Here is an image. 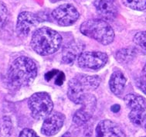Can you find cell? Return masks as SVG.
I'll list each match as a JSON object with an SVG mask.
<instances>
[{
  "instance_id": "d6986e66",
  "label": "cell",
  "mask_w": 146,
  "mask_h": 137,
  "mask_svg": "<svg viewBox=\"0 0 146 137\" xmlns=\"http://www.w3.org/2000/svg\"><path fill=\"white\" fill-rule=\"evenodd\" d=\"M123 4L134 10L142 11L146 9V0H122Z\"/></svg>"
},
{
  "instance_id": "ac0fdd59",
  "label": "cell",
  "mask_w": 146,
  "mask_h": 137,
  "mask_svg": "<svg viewBox=\"0 0 146 137\" xmlns=\"http://www.w3.org/2000/svg\"><path fill=\"white\" fill-rule=\"evenodd\" d=\"M133 42L138 52L146 54V31L137 33L133 38Z\"/></svg>"
},
{
  "instance_id": "ffe728a7",
  "label": "cell",
  "mask_w": 146,
  "mask_h": 137,
  "mask_svg": "<svg viewBox=\"0 0 146 137\" xmlns=\"http://www.w3.org/2000/svg\"><path fill=\"white\" fill-rule=\"evenodd\" d=\"M129 119L133 124L136 126H141L145 119V111L131 110L129 114Z\"/></svg>"
},
{
  "instance_id": "8fae6325",
  "label": "cell",
  "mask_w": 146,
  "mask_h": 137,
  "mask_svg": "<svg viewBox=\"0 0 146 137\" xmlns=\"http://www.w3.org/2000/svg\"><path fill=\"white\" fill-rule=\"evenodd\" d=\"M94 6L100 16L104 19L112 20L117 13V9L114 0H95Z\"/></svg>"
},
{
  "instance_id": "7c38bea8",
  "label": "cell",
  "mask_w": 146,
  "mask_h": 137,
  "mask_svg": "<svg viewBox=\"0 0 146 137\" xmlns=\"http://www.w3.org/2000/svg\"><path fill=\"white\" fill-rule=\"evenodd\" d=\"M88 94L82 87L79 80L77 77L74 78H72L68 83V91L67 95L70 100L77 105H81L84 99L85 96Z\"/></svg>"
},
{
  "instance_id": "7402d4cb",
  "label": "cell",
  "mask_w": 146,
  "mask_h": 137,
  "mask_svg": "<svg viewBox=\"0 0 146 137\" xmlns=\"http://www.w3.org/2000/svg\"><path fill=\"white\" fill-rule=\"evenodd\" d=\"M19 137H40L36 132L30 129H24L20 132Z\"/></svg>"
},
{
  "instance_id": "4fadbf2b",
  "label": "cell",
  "mask_w": 146,
  "mask_h": 137,
  "mask_svg": "<svg viewBox=\"0 0 146 137\" xmlns=\"http://www.w3.org/2000/svg\"><path fill=\"white\" fill-rule=\"evenodd\" d=\"M84 45L80 43L71 42L64 47L62 52V62L66 64H70L83 53Z\"/></svg>"
},
{
  "instance_id": "6da1fadb",
  "label": "cell",
  "mask_w": 146,
  "mask_h": 137,
  "mask_svg": "<svg viewBox=\"0 0 146 137\" xmlns=\"http://www.w3.org/2000/svg\"><path fill=\"white\" fill-rule=\"evenodd\" d=\"M7 76L12 87H25L31 84L37 76V67L32 59L19 57L11 64Z\"/></svg>"
},
{
  "instance_id": "9a60e30c",
  "label": "cell",
  "mask_w": 146,
  "mask_h": 137,
  "mask_svg": "<svg viewBox=\"0 0 146 137\" xmlns=\"http://www.w3.org/2000/svg\"><path fill=\"white\" fill-rule=\"evenodd\" d=\"M125 104L131 110H146V99L141 95L128 94L124 98Z\"/></svg>"
},
{
  "instance_id": "ba28073f",
  "label": "cell",
  "mask_w": 146,
  "mask_h": 137,
  "mask_svg": "<svg viewBox=\"0 0 146 137\" xmlns=\"http://www.w3.org/2000/svg\"><path fill=\"white\" fill-rule=\"evenodd\" d=\"M96 98L93 95L88 94L81 104L82 107L75 112L73 120L77 126H82L91 118L96 107Z\"/></svg>"
},
{
  "instance_id": "8992f818",
  "label": "cell",
  "mask_w": 146,
  "mask_h": 137,
  "mask_svg": "<svg viewBox=\"0 0 146 137\" xmlns=\"http://www.w3.org/2000/svg\"><path fill=\"white\" fill-rule=\"evenodd\" d=\"M55 21L62 27H69L77 21L80 14L71 4H63L52 12Z\"/></svg>"
},
{
  "instance_id": "f546056e",
  "label": "cell",
  "mask_w": 146,
  "mask_h": 137,
  "mask_svg": "<svg viewBox=\"0 0 146 137\" xmlns=\"http://www.w3.org/2000/svg\"><path fill=\"white\" fill-rule=\"evenodd\" d=\"M0 137H1V132H0Z\"/></svg>"
},
{
  "instance_id": "d4e9b609",
  "label": "cell",
  "mask_w": 146,
  "mask_h": 137,
  "mask_svg": "<svg viewBox=\"0 0 146 137\" xmlns=\"http://www.w3.org/2000/svg\"><path fill=\"white\" fill-rule=\"evenodd\" d=\"M138 87L142 91V92H144L146 95V82H138Z\"/></svg>"
},
{
  "instance_id": "7a4b0ae2",
  "label": "cell",
  "mask_w": 146,
  "mask_h": 137,
  "mask_svg": "<svg viewBox=\"0 0 146 137\" xmlns=\"http://www.w3.org/2000/svg\"><path fill=\"white\" fill-rule=\"evenodd\" d=\"M62 37L55 30L48 27H42L33 33L31 39L33 50L41 56L53 54L60 49Z\"/></svg>"
},
{
  "instance_id": "30bf717a",
  "label": "cell",
  "mask_w": 146,
  "mask_h": 137,
  "mask_svg": "<svg viewBox=\"0 0 146 137\" xmlns=\"http://www.w3.org/2000/svg\"><path fill=\"white\" fill-rule=\"evenodd\" d=\"M96 137H126L122 129L111 120H102L98 124Z\"/></svg>"
},
{
  "instance_id": "2e32d148",
  "label": "cell",
  "mask_w": 146,
  "mask_h": 137,
  "mask_svg": "<svg viewBox=\"0 0 146 137\" xmlns=\"http://www.w3.org/2000/svg\"><path fill=\"white\" fill-rule=\"evenodd\" d=\"M77 78L80 81L84 89L88 92L92 90L97 89L101 84V78L98 76H89V75H79Z\"/></svg>"
},
{
  "instance_id": "f1b7e54d",
  "label": "cell",
  "mask_w": 146,
  "mask_h": 137,
  "mask_svg": "<svg viewBox=\"0 0 146 137\" xmlns=\"http://www.w3.org/2000/svg\"><path fill=\"white\" fill-rule=\"evenodd\" d=\"M53 3H55V2H57V1H60V0H51Z\"/></svg>"
},
{
  "instance_id": "e0dca14e",
  "label": "cell",
  "mask_w": 146,
  "mask_h": 137,
  "mask_svg": "<svg viewBox=\"0 0 146 137\" xmlns=\"http://www.w3.org/2000/svg\"><path fill=\"white\" fill-rule=\"evenodd\" d=\"M138 51L135 47H127L117 51L115 57L120 63H128L135 59Z\"/></svg>"
},
{
  "instance_id": "52a82bcc",
  "label": "cell",
  "mask_w": 146,
  "mask_h": 137,
  "mask_svg": "<svg viewBox=\"0 0 146 137\" xmlns=\"http://www.w3.org/2000/svg\"><path fill=\"white\" fill-rule=\"evenodd\" d=\"M40 23V19L30 12H23L19 14L16 23V33L20 37H26L33 28Z\"/></svg>"
},
{
  "instance_id": "5b68a950",
  "label": "cell",
  "mask_w": 146,
  "mask_h": 137,
  "mask_svg": "<svg viewBox=\"0 0 146 137\" xmlns=\"http://www.w3.org/2000/svg\"><path fill=\"white\" fill-rule=\"evenodd\" d=\"M108 61V54L100 51L83 52L77 57V63L81 68L97 71L102 68Z\"/></svg>"
},
{
  "instance_id": "603a6c76",
  "label": "cell",
  "mask_w": 146,
  "mask_h": 137,
  "mask_svg": "<svg viewBox=\"0 0 146 137\" xmlns=\"http://www.w3.org/2000/svg\"><path fill=\"white\" fill-rule=\"evenodd\" d=\"M64 80H65V75L63 72L59 71L57 74L56 75V80H55V84L57 85H61L64 83Z\"/></svg>"
},
{
  "instance_id": "4316f807",
  "label": "cell",
  "mask_w": 146,
  "mask_h": 137,
  "mask_svg": "<svg viewBox=\"0 0 146 137\" xmlns=\"http://www.w3.org/2000/svg\"><path fill=\"white\" fill-rule=\"evenodd\" d=\"M144 127H145V129L146 131V116H145V121H144Z\"/></svg>"
},
{
  "instance_id": "44dd1931",
  "label": "cell",
  "mask_w": 146,
  "mask_h": 137,
  "mask_svg": "<svg viewBox=\"0 0 146 137\" xmlns=\"http://www.w3.org/2000/svg\"><path fill=\"white\" fill-rule=\"evenodd\" d=\"M9 17V12L6 5L0 2V29L5 27Z\"/></svg>"
},
{
  "instance_id": "83f0119b",
  "label": "cell",
  "mask_w": 146,
  "mask_h": 137,
  "mask_svg": "<svg viewBox=\"0 0 146 137\" xmlns=\"http://www.w3.org/2000/svg\"><path fill=\"white\" fill-rule=\"evenodd\" d=\"M144 71L146 73V63H145V67H144Z\"/></svg>"
},
{
  "instance_id": "cb8c5ba5",
  "label": "cell",
  "mask_w": 146,
  "mask_h": 137,
  "mask_svg": "<svg viewBox=\"0 0 146 137\" xmlns=\"http://www.w3.org/2000/svg\"><path fill=\"white\" fill-rule=\"evenodd\" d=\"M58 72H59L58 70H53V71H49V72H47V73L45 74V79L46 80L47 82L50 81L53 77L56 76Z\"/></svg>"
},
{
  "instance_id": "277c9868",
  "label": "cell",
  "mask_w": 146,
  "mask_h": 137,
  "mask_svg": "<svg viewBox=\"0 0 146 137\" xmlns=\"http://www.w3.org/2000/svg\"><path fill=\"white\" fill-rule=\"evenodd\" d=\"M28 106L35 119H46L52 112L53 103L46 92L35 93L29 98Z\"/></svg>"
},
{
  "instance_id": "484cf974",
  "label": "cell",
  "mask_w": 146,
  "mask_h": 137,
  "mask_svg": "<svg viewBox=\"0 0 146 137\" xmlns=\"http://www.w3.org/2000/svg\"><path fill=\"white\" fill-rule=\"evenodd\" d=\"M120 110V106L119 105H114V106L111 107V111L114 112H117L118 111Z\"/></svg>"
},
{
  "instance_id": "3957f363",
  "label": "cell",
  "mask_w": 146,
  "mask_h": 137,
  "mask_svg": "<svg viewBox=\"0 0 146 137\" xmlns=\"http://www.w3.org/2000/svg\"><path fill=\"white\" fill-rule=\"evenodd\" d=\"M80 30L82 34L103 45L111 43L114 39V29L103 19H94L84 22L80 26Z\"/></svg>"
},
{
  "instance_id": "5bb4252c",
  "label": "cell",
  "mask_w": 146,
  "mask_h": 137,
  "mask_svg": "<svg viewBox=\"0 0 146 137\" xmlns=\"http://www.w3.org/2000/svg\"><path fill=\"white\" fill-rule=\"evenodd\" d=\"M126 82V78L121 71H114L109 81V87L111 92L116 95H121L124 91Z\"/></svg>"
},
{
  "instance_id": "9c48e42d",
  "label": "cell",
  "mask_w": 146,
  "mask_h": 137,
  "mask_svg": "<svg viewBox=\"0 0 146 137\" xmlns=\"http://www.w3.org/2000/svg\"><path fill=\"white\" fill-rule=\"evenodd\" d=\"M65 116L60 112H51L44 119L41 131L46 136H53L56 134L64 126Z\"/></svg>"
}]
</instances>
